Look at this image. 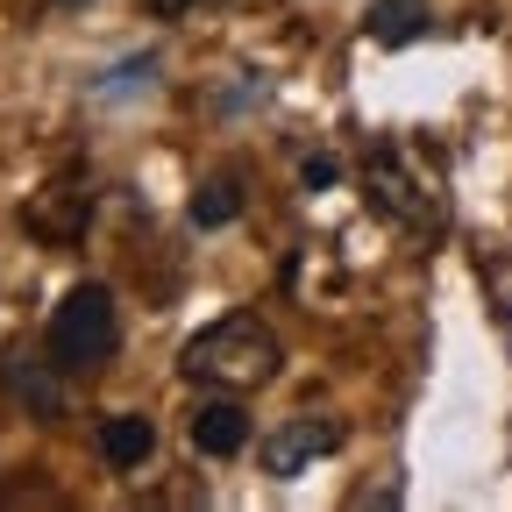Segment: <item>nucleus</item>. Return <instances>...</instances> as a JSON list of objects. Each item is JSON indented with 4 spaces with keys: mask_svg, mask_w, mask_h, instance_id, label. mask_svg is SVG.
Here are the masks:
<instances>
[{
    "mask_svg": "<svg viewBox=\"0 0 512 512\" xmlns=\"http://www.w3.org/2000/svg\"><path fill=\"white\" fill-rule=\"evenodd\" d=\"M363 185H370V200L392 214V221H406V228H434L441 214H434V200H427V185L406 171V157L399 150H377L370 157V171H363Z\"/></svg>",
    "mask_w": 512,
    "mask_h": 512,
    "instance_id": "nucleus-4",
    "label": "nucleus"
},
{
    "mask_svg": "<svg viewBox=\"0 0 512 512\" xmlns=\"http://www.w3.org/2000/svg\"><path fill=\"white\" fill-rule=\"evenodd\" d=\"M50 363L57 370H100L114 349H121V313H114V292L107 285H72L64 306L50 313V335H43Z\"/></svg>",
    "mask_w": 512,
    "mask_h": 512,
    "instance_id": "nucleus-2",
    "label": "nucleus"
},
{
    "mask_svg": "<svg viewBox=\"0 0 512 512\" xmlns=\"http://www.w3.org/2000/svg\"><path fill=\"white\" fill-rule=\"evenodd\" d=\"M178 370L192 384H207V392L242 399V392H264V384L285 370V349H278V335L256 313H221L214 328H200V335L185 342Z\"/></svg>",
    "mask_w": 512,
    "mask_h": 512,
    "instance_id": "nucleus-1",
    "label": "nucleus"
},
{
    "mask_svg": "<svg viewBox=\"0 0 512 512\" xmlns=\"http://www.w3.org/2000/svg\"><path fill=\"white\" fill-rule=\"evenodd\" d=\"M50 370H57V363H50ZM50 370H36V363H8V392H15L36 420H57V413H64V384H57Z\"/></svg>",
    "mask_w": 512,
    "mask_h": 512,
    "instance_id": "nucleus-7",
    "label": "nucleus"
},
{
    "mask_svg": "<svg viewBox=\"0 0 512 512\" xmlns=\"http://www.w3.org/2000/svg\"><path fill=\"white\" fill-rule=\"evenodd\" d=\"M192 448H200V456H214V463H228V456H242L249 448V413L221 392L214 406H200L192 413Z\"/></svg>",
    "mask_w": 512,
    "mask_h": 512,
    "instance_id": "nucleus-5",
    "label": "nucleus"
},
{
    "mask_svg": "<svg viewBox=\"0 0 512 512\" xmlns=\"http://www.w3.org/2000/svg\"><path fill=\"white\" fill-rule=\"evenodd\" d=\"M427 29V0H370V43H413Z\"/></svg>",
    "mask_w": 512,
    "mask_h": 512,
    "instance_id": "nucleus-8",
    "label": "nucleus"
},
{
    "mask_svg": "<svg viewBox=\"0 0 512 512\" xmlns=\"http://www.w3.org/2000/svg\"><path fill=\"white\" fill-rule=\"evenodd\" d=\"M306 185H335V157H306Z\"/></svg>",
    "mask_w": 512,
    "mask_h": 512,
    "instance_id": "nucleus-11",
    "label": "nucleus"
},
{
    "mask_svg": "<svg viewBox=\"0 0 512 512\" xmlns=\"http://www.w3.org/2000/svg\"><path fill=\"white\" fill-rule=\"evenodd\" d=\"M150 72H157V57H128V64H114V72L100 79V93H107V100H128V93H136Z\"/></svg>",
    "mask_w": 512,
    "mask_h": 512,
    "instance_id": "nucleus-10",
    "label": "nucleus"
},
{
    "mask_svg": "<svg viewBox=\"0 0 512 512\" xmlns=\"http://www.w3.org/2000/svg\"><path fill=\"white\" fill-rule=\"evenodd\" d=\"M342 448V420H320V413H292V420H278L271 427V441H264V477H306L320 456H335Z\"/></svg>",
    "mask_w": 512,
    "mask_h": 512,
    "instance_id": "nucleus-3",
    "label": "nucleus"
},
{
    "mask_svg": "<svg viewBox=\"0 0 512 512\" xmlns=\"http://www.w3.org/2000/svg\"><path fill=\"white\" fill-rule=\"evenodd\" d=\"M57 8H86V0H57Z\"/></svg>",
    "mask_w": 512,
    "mask_h": 512,
    "instance_id": "nucleus-12",
    "label": "nucleus"
},
{
    "mask_svg": "<svg viewBox=\"0 0 512 512\" xmlns=\"http://www.w3.org/2000/svg\"><path fill=\"white\" fill-rule=\"evenodd\" d=\"M242 214V192H235V178H207L200 192H192V228H228Z\"/></svg>",
    "mask_w": 512,
    "mask_h": 512,
    "instance_id": "nucleus-9",
    "label": "nucleus"
},
{
    "mask_svg": "<svg viewBox=\"0 0 512 512\" xmlns=\"http://www.w3.org/2000/svg\"><path fill=\"white\" fill-rule=\"evenodd\" d=\"M150 448H157V427H150L143 413H114V420H100V456H107L114 470H143Z\"/></svg>",
    "mask_w": 512,
    "mask_h": 512,
    "instance_id": "nucleus-6",
    "label": "nucleus"
}]
</instances>
